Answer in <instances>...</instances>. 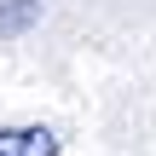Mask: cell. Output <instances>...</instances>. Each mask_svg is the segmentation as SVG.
I'll return each instance as SVG.
<instances>
[{
	"label": "cell",
	"mask_w": 156,
	"mask_h": 156,
	"mask_svg": "<svg viewBox=\"0 0 156 156\" xmlns=\"http://www.w3.org/2000/svg\"><path fill=\"white\" fill-rule=\"evenodd\" d=\"M35 17H41V0H0V41L6 35H23Z\"/></svg>",
	"instance_id": "2"
},
{
	"label": "cell",
	"mask_w": 156,
	"mask_h": 156,
	"mask_svg": "<svg viewBox=\"0 0 156 156\" xmlns=\"http://www.w3.org/2000/svg\"><path fill=\"white\" fill-rule=\"evenodd\" d=\"M0 156H58L52 127H0Z\"/></svg>",
	"instance_id": "1"
}]
</instances>
